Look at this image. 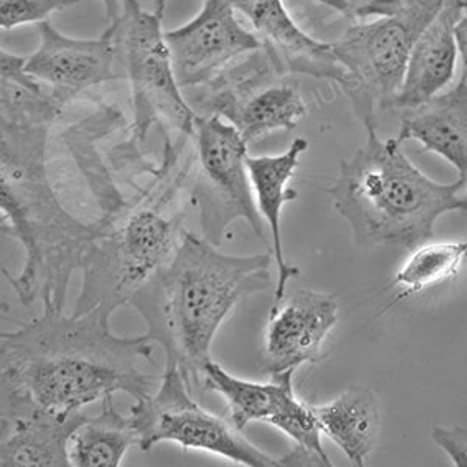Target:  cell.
I'll use <instances>...</instances> for the list:
<instances>
[{"mask_svg":"<svg viewBox=\"0 0 467 467\" xmlns=\"http://www.w3.org/2000/svg\"><path fill=\"white\" fill-rule=\"evenodd\" d=\"M109 317L92 310L66 315L44 307L39 318L0 337V420L44 410L70 414L114 393L150 394L140 371L153 358L147 334L117 337Z\"/></svg>","mask_w":467,"mask_h":467,"instance_id":"obj_1","label":"cell"},{"mask_svg":"<svg viewBox=\"0 0 467 467\" xmlns=\"http://www.w3.org/2000/svg\"><path fill=\"white\" fill-rule=\"evenodd\" d=\"M273 259V253L224 254L184 233L171 261L131 297L147 337L164 349L165 368L178 369L191 389L204 388L211 346L234 307L270 288Z\"/></svg>","mask_w":467,"mask_h":467,"instance_id":"obj_2","label":"cell"},{"mask_svg":"<svg viewBox=\"0 0 467 467\" xmlns=\"http://www.w3.org/2000/svg\"><path fill=\"white\" fill-rule=\"evenodd\" d=\"M0 123V228L26 251L22 270H4V277L24 306L41 297L43 307L64 310L72 275L105 218L85 223L64 209L48 180L50 128Z\"/></svg>","mask_w":467,"mask_h":467,"instance_id":"obj_3","label":"cell"},{"mask_svg":"<svg viewBox=\"0 0 467 467\" xmlns=\"http://www.w3.org/2000/svg\"><path fill=\"white\" fill-rule=\"evenodd\" d=\"M398 138L380 140L378 130L367 142L341 161L329 195L345 218L354 244L363 248L393 246L416 250L429 244L438 218L462 211L466 182L441 184L425 176L405 156Z\"/></svg>","mask_w":467,"mask_h":467,"instance_id":"obj_4","label":"cell"},{"mask_svg":"<svg viewBox=\"0 0 467 467\" xmlns=\"http://www.w3.org/2000/svg\"><path fill=\"white\" fill-rule=\"evenodd\" d=\"M176 184L154 202L149 198L127 213L105 217L103 231L90 244L81 265L83 285L72 314L100 310L111 318L171 261L184 234V213L169 217L164 213Z\"/></svg>","mask_w":467,"mask_h":467,"instance_id":"obj_5","label":"cell"},{"mask_svg":"<svg viewBox=\"0 0 467 467\" xmlns=\"http://www.w3.org/2000/svg\"><path fill=\"white\" fill-rule=\"evenodd\" d=\"M444 0H409L391 16L356 24L332 43L346 72L341 88L367 131L378 130L376 109H389L404 83L410 55Z\"/></svg>","mask_w":467,"mask_h":467,"instance_id":"obj_6","label":"cell"},{"mask_svg":"<svg viewBox=\"0 0 467 467\" xmlns=\"http://www.w3.org/2000/svg\"><path fill=\"white\" fill-rule=\"evenodd\" d=\"M154 11L138 0H125L117 19V57L122 59L134 101V136L145 140L153 125L193 138L198 114L187 103L176 80L171 48Z\"/></svg>","mask_w":467,"mask_h":467,"instance_id":"obj_7","label":"cell"},{"mask_svg":"<svg viewBox=\"0 0 467 467\" xmlns=\"http://www.w3.org/2000/svg\"><path fill=\"white\" fill-rule=\"evenodd\" d=\"M193 144L197 165L191 197L198 209L202 237L220 246L229 226L246 220L257 237L265 240L246 167L248 144L239 130L215 114L197 116Z\"/></svg>","mask_w":467,"mask_h":467,"instance_id":"obj_8","label":"cell"},{"mask_svg":"<svg viewBox=\"0 0 467 467\" xmlns=\"http://www.w3.org/2000/svg\"><path fill=\"white\" fill-rule=\"evenodd\" d=\"M191 391L178 369L165 368L156 393L136 400L130 420L140 451H151L160 442H176L184 451H209L242 466L282 467L279 458L254 446L231 420L200 407Z\"/></svg>","mask_w":467,"mask_h":467,"instance_id":"obj_9","label":"cell"},{"mask_svg":"<svg viewBox=\"0 0 467 467\" xmlns=\"http://www.w3.org/2000/svg\"><path fill=\"white\" fill-rule=\"evenodd\" d=\"M293 372H275L268 382H250L235 378L211 360L204 369V389L226 400L228 420L235 429L244 431L251 422H262L285 433L295 449L279 458L281 466L332 467L323 449V433L314 409L295 396Z\"/></svg>","mask_w":467,"mask_h":467,"instance_id":"obj_10","label":"cell"},{"mask_svg":"<svg viewBox=\"0 0 467 467\" xmlns=\"http://www.w3.org/2000/svg\"><path fill=\"white\" fill-rule=\"evenodd\" d=\"M234 72L239 80L233 88L222 81L213 85L202 97L206 101L202 107L233 123L246 144H255L275 131H292L307 116L297 86L285 80L264 48Z\"/></svg>","mask_w":467,"mask_h":467,"instance_id":"obj_11","label":"cell"},{"mask_svg":"<svg viewBox=\"0 0 467 467\" xmlns=\"http://www.w3.org/2000/svg\"><path fill=\"white\" fill-rule=\"evenodd\" d=\"M181 88H202L231 64L264 48L255 33L244 28L229 0H206L186 26L165 33Z\"/></svg>","mask_w":467,"mask_h":467,"instance_id":"obj_12","label":"cell"},{"mask_svg":"<svg viewBox=\"0 0 467 467\" xmlns=\"http://www.w3.org/2000/svg\"><path fill=\"white\" fill-rule=\"evenodd\" d=\"M39 46L26 58V70L58 92L66 103L81 92L117 80V24L96 39H75L52 27L48 21L37 24Z\"/></svg>","mask_w":467,"mask_h":467,"instance_id":"obj_13","label":"cell"},{"mask_svg":"<svg viewBox=\"0 0 467 467\" xmlns=\"http://www.w3.org/2000/svg\"><path fill=\"white\" fill-rule=\"evenodd\" d=\"M338 321V301L332 295L299 290L271 308L264 332L262 369L290 371L323 358L324 343Z\"/></svg>","mask_w":467,"mask_h":467,"instance_id":"obj_14","label":"cell"},{"mask_svg":"<svg viewBox=\"0 0 467 467\" xmlns=\"http://www.w3.org/2000/svg\"><path fill=\"white\" fill-rule=\"evenodd\" d=\"M255 30L268 57L282 74L308 75L346 85V72L332 44L310 36L288 13L284 0H229Z\"/></svg>","mask_w":467,"mask_h":467,"instance_id":"obj_15","label":"cell"},{"mask_svg":"<svg viewBox=\"0 0 467 467\" xmlns=\"http://www.w3.org/2000/svg\"><path fill=\"white\" fill-rule=\"evenodd\" d=\"M467 0H444L431 24L420 33L410 55L404 83L389 109H411L441 94L451 83L460 50L457 26Z\"/></svg>","mask_w":467,"mask_h":467,"instance_id":"obj_16","label":"cell"},{"mask_svg":"<svg viewBox=\"0 0 467 467\" xmlns=\"http://www.w3.org/2000/svg\"><path fill=\"white\" fill-rule=\"evenodd\" d=\"M85 414H57L44 410L0 420V466L69 467L72 436L85 424Z\"/></svg>","mask_w":467,"mask_h":467,"instance_id":"obj_17","label":"cell"},{"mask_svg":"<svg viewBox=\"0 0 467 467\" xmlns=\"http://www.w3.org/2000/svg\"><path fill=\"white\" fill-rule=\"evenodd\" d=\"M398 140H418L424 151L440 154L467 184V83L460 80L420 107L405 109Z\"/></svg>","mask_w":467,"mask_h":467,"instance_id":"obj_18","label":"cell"},{"mask_svg":"<svg viewBox=\"0 0 467 467\" xmlns=\"http://www.w3.org/2000/svg\"><path fill=\"white\" fill-rule=\"evenodd\" d=\"M308 149L304 138H296L287 151L276 156H257L246 160L250 173L251 186L254 192L255 202L261 217L265 218L271 234V253L277 265V282L275 287V299L285 297L287 284L299 276V268L290 265L284 255L281 233V211L285 202L296 200L297 192L288 187L299 167V160Z\"/></svg>","mask_w":467,"mask_h":467,"instance_id":"obj_19","label":"cell"},{"mask_svg":"<svg viewBox=\"0 0 467 467\" xmlns=\"http://www.w3.org/2000/svg\"><path fill=\"white\" fill-rule=\"evenodd\" d=\"M319 431L340 447L352 466L363 467L378 444L380 402L365 387H352L329 404L312 407Z\"/></svg>","mask_w":467,"mask_h":467,"instance_id":"obj_20","label":"cell"},{"mask_svg":"<svg viewBox=\"0 0 467 467\" xmlns=\"http://www.w3.org/2000/svg\"><path fill=\"white\" fill-rule=\"evenodd\" d=\"M0 122L52 128L66 101L26 70V58L0 52Z\"/></svg>","mask_w":467,"mask_h":467,"instance_id":"obj_21","label":"cell"},{"mask_svg":"<svg viewBox=\"0 0 467 467\" xmlns=\"http://www.w3.org/2000/svg\"><path fill=\"white\" fill-rule=\"evenodd\" d=\"M139 444L130 416L112 404V394L101 399V411L86 420L70 441V464L77 467H119L130 447Z\"/></svg>","mask_w":467,"mask_h":467,"instance_id":"obj_22","label":"cell"},{"mask_svg":"<svg viewBox=\"0 0 467 467\" xmlns=\"http://www.w3.org/2000/svg\"><path fill=\"white\" fill-rule=\"evenodd\" d=\"M464 262H467V240L457 244H420L413 250L394 282L404 288V295L422 292L457 276Z\"/></svg>","mask_w":467,"mask_h":467,"instance_id":"obj_23","label":"cell"},{"mask_svg":"<svg viewBox=\"0 0 467 467\" xmlns=\"http://www.w3.org/2000/svg\"><path fill=\"white\" fill-rule=\"evenodd\" d=\"M81 0H0V27L13 30L28 24L48 21L55 11H63Z\"/></svg>","mask_w":467,"mask_h":467,"instance_id":"obj_24","label":"cell"},{"mask_svg":"<svg viewBox=\"0 0 467 467\" xmlns=\"http://www.w3.org/2000/svg\"><path fill=\"white\" fill-rule=\"evenodd\" d=\"M457 43L462 61V74L460 80L467 83V8L464 15H462V21L458 22Z\"/></svg>","mask_w":467,"mask_h":467,"instance_id":"obj_25","label":"cell"},{"mask_svg":"<svg viewBox=\"0 0 467 467\" xmlns=\"http://www.w3.org/2000/svg\"><path fill=\"white\" fill-rule=\"evenodd\" d=\"M101 4L105 6L108 24H114L120 17V15H119V0H101Z\"/></svg>","mask_w":467,"mask_h":467,"instance_id":"obj_26","label":"cell"},{"mask_svg":"<svg viewBox=\"0 0 467 467\" xmlns=\"http://www.w3.org/2000/svg\"><path fill=\"white\" fill-rule=\"evenodd\" d=\"M167 2H169V0H153V11L161 19L164 17Z\"/></svg>","mask_w":467,"mask_h":467,"instance_id":"obj_27","label":"cell"},{"mask_svg":"<svg viewBox=\"0 0 467 467\" xmlns=\"http://www.w3.org/2000/svg\"><path fill=\"white\" fill-rule=\"evenodd\" d=\"M462 213H467V184L462 193Z\"/></svg>","mask_w":467,"mask_h":467,"instance_id":"obj_28","label":"cell"}]
</instances>
